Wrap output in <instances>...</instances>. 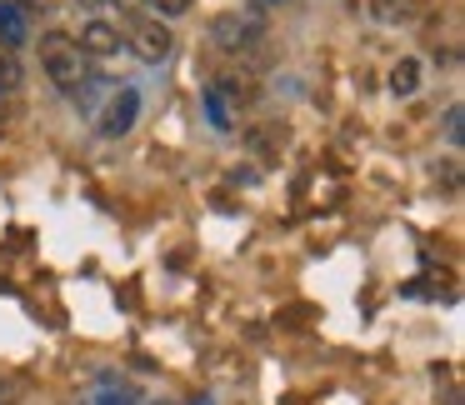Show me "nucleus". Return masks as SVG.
<instances>
[{
	"instance_id": "1",
	"label": "nucleus",
	"mask_w": 465,
	"mask_h": 405,
	"mask_svg": "<svg viewBox=\"0 0 465 405\" xmlns=\"http://www.w3.org/2000/svg\"><path fill=\"white\" fill-rule=\"evenodd\" d=\"M41 65H45V75H51L55 85H65V91H75V85L85 81V51H81V41H71V35H61V31H51L41 41Z\"/></svg>"
},
{
	"instance_id": "2",
	"label": "nucleus",
	"mask_w": 465,
	"mask_h": 405,
	"mask_svg": "<svg viewBox=\"0 0 465 405\" xmlns=\"http://www.w3.org/2000/svg\"><path fill=\"white\" fill-rule=\"evenodd\" d=\"M135 111H141V95L125 85V91L111 101V111L101 115V135H111V141H115V135H125V131L135 125Z\"/></svg>"
},
{
	"instance_id": "3",
	"label": "nucleus",
	"mask_w": 465,
	"mask_h": 405,
	"mask_svg": "<svg viewBox=\"0 0 465 405\" xmlns=\"http://www.w3.org/2000/svg\"><path fill=\"white\" fill-rule=\"evenodd\" d=\"M131 45H135V55H141V61H165V55H171V31H165V25H155V21H141L135 25V35H131Z\"/></svg>"
},
{
	"instance_id": "4",
	"label": "nucleus",
	"mask_w": 465,
	"mask_h": 405,
	"mask_svg": "<svg viewBox=\"0 0 465 405\" xmlns=\"http://www.w3.org/2000/svg\"><path fill=\"white\" fill-rule=\"evenodd\" d=\"M81 51L85 55H115V51H121V31H115V25H105V21H91L81 31Z\"/></svg>"
},
{
	"instance_id": "5",
	"label": "nucleus",
	"mask_w": 465,
	"mask_h": 405,
	"mask_svg": "<svg viewBox=\"0 0 465 405\" xmlns=\"http://www.w3.org/2000/svg\"><path fill=\"white\" fill-rule=\"evenodd\" d=\"M0 35H5V51H15V45L25 41V15H21V5H11V0H0Z\"/></svg>"
},
{
	"instance_id": "6",
	"label": "nucleus",
	"mask_w": 465,
	"mask_h": 405,
	"mask_svg": "<svg viewBox=\"0 0 465 405\" xmlns=\"http://www.w3.org/2000/svg\"><path fill=\"white\" fill-rule=\"evenodd\" d=\"M391 91L395 95H415V91H420V65H415V61L395 65V71H391Z\"/></svg>"
},
{
	"instance_id": "7",
	"label": "nucleus",
	"mask_w": 465,
	"mask_h": 405,
	"mask_svg": "<svg viewBox=\"0 0 465 405\" xmlns=\"http://www.w3.org/2000/svg\"><path fill=\"white\" fill-rule=\"evenodd\" d=\"M91 405H135V390L131 385H115V380H105L101 390H95V400Z\"/></svg>"
},
{
	"instance_id": "8",
	"label": "nucleus",
	"mask_w": 465,
	"mask_h": 405,
	"mask_svg": "<svg viewBox=\"0 0 465 405\" xmlns=\"http://www.w3.org/2000/svg\"><path fill=\"white\" fill-rule=\"evenodd\" d=\"M21 61H15V51H0V91H21Z\"/></svg>"
},
{
	"instance_id": "9",
	"label": "nucleus",
	"mask_w": 465,
	"mask_h": 405,
	"mask_svg": "<svg viewBox=\"0 0 465 405\" xmlns=\"http://www.w3.org/2000/svg\"><path fill=\"white\" fill-rule=\"evenodd\" d=\"M430 0H381V15L385 21H401V15H420Z\"/></svg>"
},
{
	"instance_id": "10",
	"label": "nucleus",
	"mask_w": 465,
	"mask_h": 405,
	"mask_svg": "<svg viewBox=\"0 0 465 405\" xmlns=\"http://www.w3.org/2000/svg\"><path fill=\"white\" fill-rule=\"evenodd\" d=\"M465 111H460V105H450V111H445V135H450V145H460L465 141Z\"/></svg>"
},
{
	"instance_id": "11",
	"label": "nucleus",
	"mask_w": 465,
	"mask_h": 405,
	"mask_svg": "<svg viewBox=\"0 0 465 405\" xmlns=\"http://www.w3.org/2000/svg\"><path fill=\"white\" fill-rule=\"evenodd\" d=\"M0 405H15V380H5V375H0Z\"/></svg>"
},
{
	"instance_id": "12",
	"label": "nucleus",
	"mask_w": 465,
	"mask_h": 405,
	"mask_svg": "<svg viewBox=\"0 0 465 405\" xmlns=\"http://www.w3.org/2000/svg\"><path fill=\"white\" fill-rule=\"evenodd\" d=\"M185 5H191V0H161V11H165V15H181Z\"/></svg>"
},
{
	"instance_id": "13",
	"label": "nucleus",
	"mask_w": 465,
	"mask_h": 405,
	"mask_svg": "<svg viewBox=\"0 0 465 405\" xmlns=\"http://www.w3.org/2000/svg\"><path fill=\"white\" fill-rule=\"evenodd\" d=\"M81 5H91V11H101V5H105V0H81Z\"/></svg>"
}]
</instances>
